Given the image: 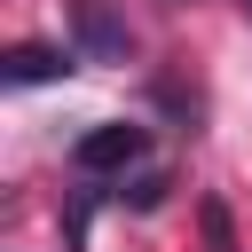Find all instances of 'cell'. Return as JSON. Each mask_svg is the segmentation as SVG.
Instances as JSON below:
<instances>
[{"instance_id":"cell-3","label":"cell","mask_w":252,"mask_h":252,"mask_svg":"<svg viewBox=\"0 0 252 252\" xmlns=\"http://www.w3.org/2000/svg\"><path fill=\"white\" fill-rule=\"evenodd\" d=\"M63 71H71L63 47H8V63H0L8 87H39V79H63Z\"/></svg>"},{"instance_id":"cell-5","label":"cell","mask_w":252,"mask_h":252,"mask_svg":"<svg viewBox=\"0 0 252 252\" xmlns=\"http://www.w3.org/2000/svg\"><path fill=\"white\" fill-rule=\"evenodd\" d=\"M244 8H252V0H244Z\"/></svg>"},{"instance_id":"cell-2","label":"cell","mask_w":252,"mask_h":252,"mask_svg":"<svg viewBox=\"0 0 252 252\" xmlns=\"http://www.w3.org/2000/svg\"><path fill=\"white\" fill-rule=\"evenodd\" d=\"M150 158V134L142 126H126V118H110V126H87L79 142H71V165L94 181V173H126V165H142Z\"/></svg>"},{"instance_id":"cell-4","label":"cell","mask_w":252,"mask_h":252,"mask_svg":"<svg viewBox=\"0 0 252 252\" xmlns=\"http://www.w3.org/2000/svg\"><path fill=\"white\" fill-rule=\"evenodd\" d=\"M165 189H173L165 173H142V181L126 189V205H134V213H150V205H165Z\"/></svg>"},{"instance_id":"cell-1","label":"cell","mask_w":252,"mask_h":252,"mask_svg":"<svg viewBox=\"0 0 252 252\" xmlns=\"http://www.w3.org/2000/svg\"><path fill=\"white\" fill-rule=\"evenodd\" d=\"M71 47H79V63H102V71L134 63V32L110 0H71Z\"/></svg>"}]
</instances>
